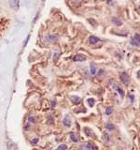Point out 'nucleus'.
I'll use <instances>...</instances> for the list:
<instances>
[{"mask_svg": "<svg viewBox=\"0 0 140 150\" xmlns=\"http://www.w3.org/2000/svg\"><path fill=\"white\" fill-rule=\"evenodd\" d=\"M39 141V139L38 138H35V139H34V140H32V143H34V144H35V143H37V142Z\"/></svg>", "mask_w": 140, "mask_h": 150, "instance_id": "nucleus-23", "label": "nucleus"}, {"mask_svg": "<svg viewBox=\"0 0 140 150\" xmlns=\"http://www.w3.org/2000/svg\"><path fill=\"white\" fill-rule=\"evenodd\" d=\"M83 131H84V133L87 135V136H89V137H92V136H94V133H93V131L90 129V128H87V127H85L84 129H83Z\"/></svg>", "mask_w": 140, "mask_h": 150, "instance_id": "nucleus-8", "label": "nucleus"}, {"mask_svg": "<svg viewBox=\"0 0 140 150\" xmlns=\"http://www.w3.org/2000/svg\"><path fill=\"white\" fill-rule=\"evenodd\" d=\"M68 1H75V0H68Z\"/></svg>", "mask_w": 140, "mask_h": 150, "instance_id": "nucleus-25", "label": "nucleus"}, {"mask_svg": "<svg viewBox=\"0 0 140 150\" xmlns=\"http://www.w3.org/2000/svg\"><path fill=\"white\" fill-rule=\"evenodd\" d=\"M86 59H87V57L85 55H83V54H77L73 58V60L75 62H82V61H85Z\"/></svg>", "mask_w": 140, "mask_h": 150, "instance_id": "nucleus-6", "label": "nucleus"}, {"mask_svg": "<svg viewBox=\"0 0 140 150\" xmlns=\"http://www.w3.org/2000/svg\"><path fill=\"white\" fill-rule=\"evenodd\" d=\"M87 101H88V103H89V105L91 106V107H93V106L94 105V103H95V100H94L93 98H88Z\"/></svg>", "mask_w": 140, "mask_h": 150, "instance_id": "nucleus-18", "label": "nucleus"}, {"mask_svg": "<svg viewBox=\"0 0 140 150\" xmlns=\"http://www.w3.org/2000/svg\"><path fill=\"white\" fill-rule=\"evenodd\" d=\"M9 6L13 10H18L20 8V0H9Z\"/></svg>", "mask_w": 140, "mask_h": 150, "instance_id": "nucleus-4", "label": "nucleus"}, {"mask_svg": "<svg viewBox=\"0 0 140 150\" xmlns=\"http://www.w3.org/2000/svg\"><path fill=\"white\" fill-rule=\"evenodd\" d=\"M29 122L35 123V118L34 117V116H29Z\"/></svg>", "mask_w": 140, "mask_h": 150, "instance_id": "nucleus-21", "label": "nucleus"}, {"mask_svg": "<svg viewBox=\"0 0 140 150\" xmlns=\"http://www.w3.org/2000/svg\"><path fill=\"white\" fill-rule=\"evenodd\" d=\"M112 112H113V109H112L111 107H106V109H105V114H106V115H111Z\"/></svg>", "mask_w": 140, "mask_h": 150, "instance_id": "nucleus-17", "label": "nucleus"}, {"mask_svg": "<svg viewBox=\"0 0 140 150\" xmlns=\"http://www.w3.org/2000/svg\"><path fill=\"white\" fill-rule=\"evenodd\" d=\"M91 73H92V75H95V73H96V68L93 65H91Z\"/></svg>", "mask_w": 140, "mask_h": 150, "instance_id": "nucleus-19", "label": "nucleus"}, {"mask_svg": "<svg viewBox=\"0 0 140 150\" xmlns=\"http://www.w3.org/2000/svg\"><path fill=\"white\" fill-rule=\"evenodd\" d=\"M58 39H59V37H58V35H55V34H50V35L46 36V40L48 42H51V43L56 42Z\"/></svg>", "mask_w": 140, "mask_h": 150, "instance_id": "nucleus-2", "label": "nucleus"}, {"mask_svg": "<svg viewBox=\"0 0 140 150\" xmlns=\"http://www.w3.org/2000/svg\"><path fill=\"white\" fill-rule=\"evenodd\" d=\"M70 138H71V140L74 142V143H78L79 140V136H78V135H76L75 133H73V132L70 133Z\"/></svg>", "mask_w": 140, "mask_h": 150, "instance_id": "nucleus-11", "label": "nucleus"}, {"mask_svg": "<svg viewBox=\"0 0 140 150\" xmlns=\"http://www.w3.org/2000/svg\"><path fill=\"white\" fill-rule=\"evenodd\" d=\"M121 80L125 85H128V84H129V75L126 72H122L121 74Z\"/></svg>", "mask_w": 140, "mask_h": 150, "instance_id": "nucleus-5", "label": "nucleus"}, {"mask_svg": "<svg viewBox=\"0 0 140 150\" xmlns=\"http://www.w3.org/2000/svg\"><path fill=\"white\" fill-rule=\"evenodd\" d=\"M81 150H97V146L93 143H87L80 146Z\"/></svg>", "mask_w": 140, "mask_h": 150, "instance_id": "nucleus-1", "label": "nucleus"}, {"mask_svg": "<svg viewBox=\"0 0 140 150\" xmlns=\"http://www.w3.org/2000/svg\"><path fill=\"white\" fill-rule=\"evenodd\" d=\"M112 22H113L114 25H115V26H121L122 25V21L118 17H113L112 18Z\"/></svg>", "mask_w": 140, "mask_h": 150, "instance_id": "nucleus-9", "label": "nucleus"}, {"mask_svg": "<svg viewBox=\"0 0 140 150\" xmlns=\"http://www.w3.org/2000/svg\"><path fill=\"white\" fill-rule=\"evenodd\" d=\"M115 88L117 89V91H118V92L120 93V95L122 96V98L124 97V92H123V90L122 88H121L120 86H117V85H115Z\"/></svg>", "mask_w": 140, "mask_h": 150, "instance_id": "nucleus-14", "label": "nucleus"}, {"mask_svg": "<svg viewBox=\"0 0 140 150\" xmlns=\"http://www.w3.org/2000/svg\"><path fill=\"white\" fill-rule=\"evenodd\" d=\"M71 100H72V102L74 103V104H79V102H80V98L79 97H76V96H72L71 97Z\"/></svg>", "mask_w": 140, "mask_h": 150, "instance_id": "nucleus-12", "label": "nucleus"}, {"mask_svg": "<svg viewBox=\"0 0 140 150\" xmlns=\"http://www.w3.org/2000/svg\"><path fill=\"white\" fill-rule=\"evenodd\" d=\"M63 123L64 125L65 126V127H70V125H71V121H70V118L68 115H66L65 117H64V119L63 120Z\"/></svg>", "mask_w": 140, "mask_h": 150, "instance_id": "nucleus-10", "label": "nucleus"}, {"mask_svg": "<svg viewBox=\"0 0 140 150\" xmlns=\"http://www.w3.org/2000/svg\"><path fill=\"white\" fill-rule=\"evenodd\" d=\"M100 41V39H99V38H97L95 36H91L90 38H89V42L91 43L92 45L93 44H96Z\"/></svg>", "mask_w": 140, "mask_h": 150, "instance_id": "nucleus-7", "label": "nucleus"}, {"mask_svg": "<svg viewBox=\"0 0 140 150\" xmlns=\"http://www.w3.org/2000/svg\"><path fill=\"white\" fill-rule=\"evenodd\" d=\"M103 138H104V141H105V143H109V141H110V139H109V135H108L107 133H104Z\"/></svg>", "mask_w": 140, "mask_h": 150, "instance_id": "nucleus-16", "label": "nucleus"}, {"mask_svg": "<svg viewBox=\"0 0 140 150\" xmlns=\"http://www.w3.org/2000/svg\"><path fill=\"white\" fill-rule=\"evenodd\" d=\"M58 56H59V53H54V55H53V60H57Z\"/></svg>", "mask_w": 140, "mask_h": 150, "instance_id": "nucleus-22", "label": "nucleus"}, {"mask_svg": "<svg viewBox=\"0 0 140 150\" xmlns=\"http://www.w3.org/2000/svg\"><path fill=\"white\" fill-rule=\"evenodd\" d=\"M9 150H17L18 147L14 143H12V142H9Z\"/></svg>", "mask_w": 140, "mask_h": 150, "instance_id": "nucleus-13", "label": "nucleus"}, {"mask_svg": "<svg viewBox=\"0 0 140 150\" xmlns=\"http://www.w3.org/2000/svg\"></svg>", "mask_w": 140, "mask_h": 150, "instance_id": "nucleus-26", "label": "nucleus"}, {"mask_svg": "<svg viewBox=\"0 0 140 150\" xmlns=\"http://www.w3.org/2000/svg\"><path fill=\"white\" fill-rule=\"evenodd\" d=\"M67 149V145L63 143V144H60L58 147H57V150H66Z\"/></svg>", "mask_w": 140, "mask_h": 150, "instance_id": "nucleus-15", "label": "nucleus"}, {"mask_svg": "<svg viewBox=\"0 0 140 150\" xmlns=\"http://www.w3.org/2000/svg\"><path fill=\"white\" fill-rule=\"evenodd\" d=\"M106 129H107L108 130H112L114 129V125H112V124H110V123H107L106 124Z\"/></svg>", "mask_w": 140, "mask_h": 150, "instance_id": "nucleus-20", "label": "nucleus"}, {"mask_svg": "<svg viewBox=\"0 0 140 150\" xmlns=\"http://www.w3.org/2000/svg\"><path fill=\"white\" fill-rule=\"evenodd\" d=\"M28 40H29V36L27 37V39H26V40H25V42H24V46L27 44V42H28Z\"/></svg>", "mask_w": 140, "mask_h": 150, "instance_id": "nucleus-24", "label": "nucleus"}, {"mask_svg": "<svg viewBox=\"0 0 140 150\" xmlns=\"http://www.w3.org/2000/svg\"><path fill=\"white\" fill-rule=\"evenodd\" d=\"M131 44L133 46H136V47H138L140 44V39H139V34L138 33H136V34H134V37L132 38L131 39Z\"/></svg>", "mask_w": 140, "mask_h": 150, "instance_id": "nucleus-3", "label": "nucleus"}]
</instances>
